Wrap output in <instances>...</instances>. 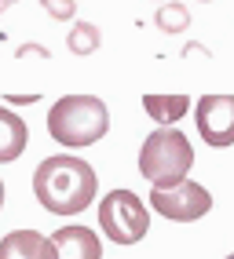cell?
I'll list each match as a JSON object with an SVG mask.
<instances>
[{
  "mask_svg": "<svg viewBox=\"0 0 234 259\" xmlns=\"http://www.w3.org/2000/svg\"><path fill=\"white\" fill-rule=\"evenodd\" d=\"M0 259H59V252L41 230H11L0 237Z\"/></svg>",
  "mask_w": 234,
  "mask_h": 259,
  "instance_id": "8",
  "label": "cell"
},
{
  "mask_svg": "<svg viewBox=\"0 0 234 259\" xmlns=\"http://www.w3.org/2000/svg\"><path fill=\"white\" fill-rule=\"evenodd\" d=\"M194 120L198 135L209 146L216 150L234 146V95H202L194 106Z\"/></svg>",
  "mask_w": 234,
  "mask_h": 259,
  "instance_id": "6",
  "label": "cell"
},
{
  "mask_svg": "<svg viewBox=\"0 0 234 259\" xmlns=\"http://www.w3.org/2000/svg\"><path fill=\"white\" fill-rule=\"evenodd\" d=\"M99 44H103V29L95 22H73L70 37H66V48H70L73 55H95Z\"/></svg>",
  "mask_w": 234,
  "mask_h": 259,
  "instance_id": "11",
  "label": "cell"
},
{
  "mask_svg": "<svg viewBox=\"0 0 234 259\" xmlns=\"http://www.w3.org/2000/svg\"><path fill=\"white\" fill-rule=\"evenodd\" d=\"M198 4H212V0H198Z\"/></svg>",
  "mask_w": 234,
  "mask_h": 259,
  "instance_id": "18",
  "label": "cell"
},
{
  "mask_svg": "<svg viewBox=\"0 0 234 259\" xmlns=\"http://www.w3.org/2000/svg\"><path fill=\"white\" fill-rule=\"evenodd\" d=\"M26 143H29V128H26V120L15 113V110L0 106V164L19 161L22 153H26Z\"/></svg>",
  "mask_w": 234,
  "mask_h": 259,
  "instance_id": "9",
  "label": "cell"
},
{
  "mask_svg": "<svg viewBox=\"0 0 234 259\" xmlns=\"http://www.w3.org/2000/svg\"><path fill=\"white\" fill-rule=\"evenodd\" d=\"M158 4H169V0H158Z\"/></svg>",
  "mask_w": 234,
  "mask_h": 259,
  "instance_id": "20",
  "label": "cell"
},
{
  "mask_svg": "<svg viewBox=\"0 0 234 259\" xmlns=\"http://www.w3.org/2000/svg\"><path fill=\"white\" fill-rule=\"evenodd\" d=\"M99 227L113 245L128 248L150 234V212L132 190H110L99 201Z\"/></svg>",
  "mask_w": 234,
  "mask_h": 259,
  "instance_id": "4",
  "label": "cell"
},
{
  "mask_svg": "<svg viewBox=\"0 0 234 259\" xmlns=\"http://www.w3.org/2000/svg\"><path fill=\"white\" fill-rule=\"evenodd\" d=\"M29 55H37V59H52V51H48L44 44H22L19 51H15V59H29Z\"/></svg>",
  "mask_w": 234,
  "mask_h": 259,
  "instance_id": "14",
  "label": "cell"
},
{
  "mask_svg": "<svg viewBox=\"0 0 234 259\" xmlns=\"http://www.w3.org/2000/svg\"><path fill=\"white\" fill-rule=\"evenodd\" d=\"M0 208H4V179H0Z\"/></svg>",
  "mask_w": 234,
  "mask_h": 259,
  "instance_id": "16",
  "label": "cell"
},
{
  "mask_svg": "<svg viewBox=\"0 0 234 259\" xmlns=\"http://www.w3.org/2000/svg\"><path fill=\"white\" fill-rule=\"evenodd\" d=\"M150 208L165 219H172V223H194V219L212 212V194L202 183L183 179L169 190H150Z\"/></svg>",
  "mask_w": 234,
  "mask_h": 259,
  "instance_id": "5",
  "label": "cell"
},
{
  "mask_svg": "<svg viewBox=\"0 0 234 259\" xmlns=\"http://www.w3.org/2000/svg\"><path fill=\"white\" fill-rule=\"evenodd\" d=\"M52 245L59 252V259H103V241L92 227H81V223H70V227H59L52 234Z\"/></svg>",
  "mask_w": 234,
  "mask_h": 259,
  "instance_id": "7",
  "label": "cell"
},
{
  "mask_svg": "<svg viewBox=\"0 0 234 259\" xmlns=\"http://www.w3.org/2000/svg\"><path fill=\"white\" fill-rule=\"evenodd\" d=\"M227 259H234V252H230V255H227Z\"/></svg>",
  "mask_w": 234,
  "mask_h": 259,
  "instance_id": "21",
  "label": "cell"
},
{
  "mask_svg": "<svg viewBox=\"0 0 234 259\" xmlns=\"http://www.w3.org/2000/svg\"><path fill=\"white\" fill-rule=\"evenodd\" d=\"M110 132V110L99 95H62L48 110V135L66 150H85Z\"/></svg>",
  "mask_w": 234,
  "mask_h": 259,
  "instance_id": "2",
  "label": "cell"
},
{
  "mask_svg": "<svg viewBox=\"0 0 234 259\" xmlns=\"http://www.w3.org/2000/svg\"><path fill=\"white\" fill-rule=\"evenodd\" d=\"M194 168V146L179 128H154L139 146V176L150 190H169Z\"/></svg>",
  "mask_w": 234,
  "mask_h": 259,
  "instance_id": "3",
  "label": "cell"
},
{
  "mask_svg": "<svg viewBox=\"0 0 234 259\" xmlns=\"http://www.w3.org/2000/svg\"><path fill=\"white\" fill-rule=\"evenodd\" d=\"M143 110H146V117L154 120V124H161V128H172V124H179L183 117H187V110H190V99L187 95H143Z\"/></svg>",
  "mask_w": 234,
  "mask_h": 259,
  "instance_id": "10",
  "label": "cell"
},
{
  "mask_svg": "<svg viewBox=\"0 0 234 259\" xmlns=\"http://www.w3.org/2000/svg\"><path fill=\"white\" fill-rule=\"evenodd\" d=\"M8 8H11V4H8V0H0V11H8Z\"/></svg>",
  "mask_w": 234,
  "mask_h": 259,
  "instance_id": "17",
  "label": "cell"
},
{
  "mask_svg": "<svg viewBox=\"0 0 234 259\" xmlns=\"http://www.w3.org/2000/svg\"><path fill=\"white\" fill-rule=\"evenodd\" d=\"M95 190L99 176L85 157L55 153V157H44L33 171V194L41 208L52 215H81L95 201Z\"/></svg>",
  "mask_w": 234,
  "mask_h": 259,
  "instance_id": "1",
  "label": "cell"
},
{
  "mask_svg": "<svg viewBox=\"0 0 234 259\" xmlns=\"http://www.w3.org/2000/svg\"><path fill=\"white\" fill-rule=\"evenodd\" d=\"M8 4H19V0H8Z\"/></svg>",
  "mask_w": 234,
  "mask_h": 259,
  "instance_id": "19",
  "label": "cell"
},
{
  "mask_svg": "<svg viewBox=\"0 0 234 259\" xmlns=\"http://www.w3.org/2000/svg\"><path fill=\"white\" fill-rule=\"evenodd\" d=\"M154 26L161 33H169V37H176V33H183V29L190 26V11L183 8V4H176V0H169V4H161L154 11Z\"/></svg>",
  "mask_w": 234,
  "mask_h": 259,
  "instance_id": "12",
  "label": "cell"
},
{
  "mask_svg": "<svg viewBox=\"0 0 234 259\" xmlns=\"http://www.w3.org/2000/svg\"><path fill=\"white\" fill-rule=\"evenodd\" d=\"M41 95H4V106L8 110H15V106H33Z\"/></svg>",
  "mask_w": 234,
  "mask_h": 259,
  "instance_id": "15",
  "label": "cell"
},
{
  "mask_svg": "<svg viewBox=\"0 0 234 259\" xmlns=\"http://www.w3.org/2000/svg\"><path fill=\"white\" fill-rule=\"evenodd\" d=\"M41 8L52 15L55 22H70L73 15H77V4H73V0H41Z\"/></svg>",
  "mask_w": 234,
  "mask_h": 259,
  "instance_id": "13",
  "label": "cell"
}]
</instances>
